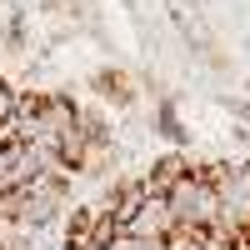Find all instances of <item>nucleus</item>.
<instances>
[{"label":"nucleus","mask_w":250,"mask_h":250,"mask_svg":"<svg viewBox=\"0 0 250 250\" xmlns=\"http://www.w3.org/2000/svg\"><path fill=\"white\" fill-rule=\"evenodd\" d=\"M65 210H70V175L55 165L45 175H35L30 185L0 190V225L15 235H45Z\"/></svg>","instance_id":"1"},{"label":"nucleus","mask_w":250,"mask_h":250,"mask_svg":"<svg viewBox=\"0 0 250 250\" xmlns=\"http://www.w3.org/2000/svg\"><path fill=\"white\" fill-rule=\"evenodd\" d=\"M170 215H175V230H190V235H210L220 225V200H215V185L205 175V165L195 160L190 175H185L170 195Z\"/></svg>","instance_id":"2"},{"label":"nucleus","mask_w":250,"mask_h":250,"mask_svg":"<svg viewBox=\"0 0 250 250\" xmlns=\"http://www.w3.org/2000/svg\"><path fill=\"white\" fill-rule=\"evenodd\" d=\"M50 170V150H40L35 140L0 130V190H15V185H30L35 175Z\"/></svg>","instance_id":"3"},{"label":"nucleus","mask_w":250,"mask_h":250,"mask_svg":"<svg viewBox=\"0 0 250 250\" xmlns=\"http://www.w3.org/2000/svg\"><path fill=\"white\" fill-rule=\"evenodd\" d=\"M125 235H135V240H145V245H165V240L175 235L170 200H165V195H145V200L135 205V215L125 220Z\"/></svg>","instance_id":"4"},{"label":"nucleus","mask_w":250,"mask_h":250,"mask_svg":"<svg viewBox=\"0 0 250 250\" xmlns=\"http://www.w3.org/2000/svg\"><path fill=\"white\" fill-rule=\"evenodd\" d=\"M190 165H195L190 150H165L160 160H150V170H145L140 180H145V190H150V195H170L175 185L190 175Z\"/></svg>","instance_id":"5"},{"label":"nucleus","mask_w":250,"mask_h":250,"mask_svg":"<svg viewBox=\"0 0 250 250\" xmlns=\"http://www.w3.org/2000/svg\"><path fill=\"white\" fill-rule=\"evenodd\" d=\"M90 90L100 95V105H115V110H130L135 105V80L125 75V65H100L90 75Z\"/></svg>","instance_id":"6"},{"label":"nucleus","mask_w":250,"mask_h":250,"mask_svg":"<svg viewBox=\"0 0 250 250\" xmlns=\"http://www.w3.org/2000/svg\"><path fill=\"white\" fill-rule=\"evenodd\" d=\"M155 135L170 145V150H190V130L180 125V105H175V100H165V95L155 100Z\"/></svg>","instance_id":"7"},{"label":"nucleus","mask_w":250,"mask_h":250,"mask_svg":"<svg viewBox=\"0 0 250 250\" xmlns=\"http://www.w3.org/2000/svg\"><path fill=\"white\" fill-rule=\"evenodd\" d=\"M0 45H5V55H25L30 50V20H25V10H15L5 25H0Z\"/></svg>","instance_id":"8"},{"label":"nucleus","mask_w":250,"mask_h":250,"mask_svg":"<svg viewBox=\"0 0 250 250\" xmlns=\"http://www.w3.org/2000/svg\"><path fill=\"white\" fill-rule=\"evenodd\" d=\"M15 105H20V90L10 85L5 75H0V130H10V120H15Z\"/></svg>","instance_id":"9"},{"label":"nucleus","mask_w":250,"mask_h":250,"mask_svg":"<svg viewBox=\"0 0 250 250\" xmlns=\"http://www.w3.org/2000/svg\"><path fill=\"white\" fill-rule=\"evenodd\" d=\"M105 250H165V245H145V240H135V235H125V230H120V235L105 240Z\"/></svg>","instance_id":"10"},{"label":"nucleus","mask_w":250,"mask_h":250,"mask_svg":"<svg viewBox=\"0 0 250 250\" xmlns=\"http://www.w3.org/2000/svg\"><path fill=\"white\" fill-rule=\"evenodd\" d=\"M220 105L230 110L235 120H250V105H245V95H220Z\"/></svg>","instance_id":"11"}]
</instances>
